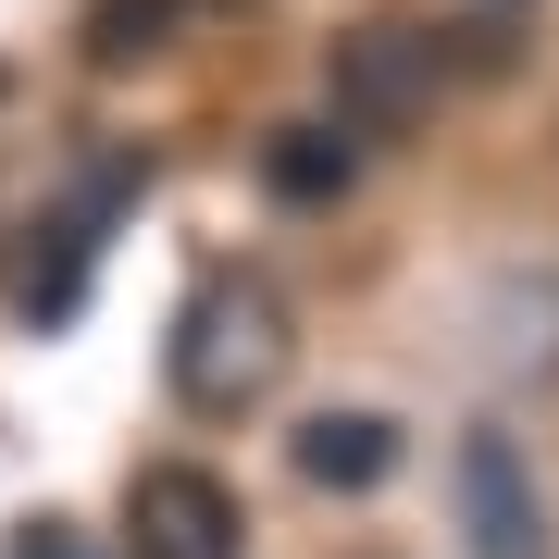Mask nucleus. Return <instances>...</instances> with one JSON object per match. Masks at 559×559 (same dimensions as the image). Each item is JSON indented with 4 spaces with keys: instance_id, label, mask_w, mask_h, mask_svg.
<instances>
[{
    "instance_id": "obj_3",
    "label": "nucleus",
    "mask_w": 559,
    "mask_h": 559,
    "mask_svg": "<svg viewBox=\"0 0 559 559\" xmlns=\"http://www.w3.org/2000/svg\"><path fill=\"white\" fill-rule=\"evenodd\" d=\"M436 87H448L436 25H360V38H336V124H348V138H399V124H423Z\"/></svg>"
},
{
    "instance_id": "obj_8",
    "label": "nucleus",
    "mask_w": 559,
    "mask_h": 559,
    "mask_svg": "<svg viewBox=\"0 0 559 559\" xmlns=\"http://www.w3.org/2000/svg\"><path fill=\"white\" fill-rule=\"evenodd\" d=\"M224 13V0H100L87 13V62H150V50H175V25H200Z\"/></svg>"
},
{
    "instance_id": "obj_1",
    "label": "nucleus",
    "mask_w": 559,
    "mask_h": 559,
    "mask_svg": "<svg viewBox=\"0 0 559 559\" xmlns=\"http://www.w3.org/2000/svg\"><path fill=\"white\" fill-rule=\"evenodd\" d=\"M286 360H299L286 299H274L261 274H212V286H187L162 373H175V399L200 411V423H237V411H261V399L286 385Z\"/></svg>"
},
{
    "instance_id": "obj_2",
    "label": "nucleus",
    "mask_w": 559,
    "mask_h": 559,
    "mask_svg": "<svg viewBox=\"0 0 559 559\" xmlns=\"http://www.w3.org/2000/svg\"><path fill=\"white\" fill-rule=\"evenodd\" d=\"M138 187H150V162H138V150H100V162H87V175L38 212V237H25V274H13V311H25V323H75L87 274H100V237L138 212Z\"/></svg>"
},
{
    "instance_id": "obj_6",
    "label": "nucleus",
    "mask_w": 559,
    "mask_h": 559,
    "mask_svg": "<svg viewBox=\"0 0 559 559\" xmlns=\"http://www.w3.org/2000/svg\"><path fill=\"white\" fill-rule=\"evenodd\" d=\"M385 473H399V423H385V411H311L299 423V485H323V498H373Z\"/></svg>"
},
{
    "instance_id": "obj_7",
    "label": "nucleus",
    "mask_w": 559,
    "mask_h": 559,
    "mask_svg": "<svg viewBox=\"0 0 559 559\" xmlns=\"http://www.w3.org/2000/svg\"><path fill=\"white\" fill-rule=\"evenodd\" d=\"M348 175H360L348 124H286V138L261 150V187H274V200H299V212H323V200H348Z\"/></svg>"
},
{
    "instance_id": "obj_5",
    "label": "nucleus",
    "mask_w": 559,
    "mask_h": 559,
    "mask_svg": "<svg viewBox=\"0 0 559 559\" xmlns=\"http://www.w3.org/2000/svg\"><path fill=\"white\" fill-rule=\"evenodd\" d=\"M460 535H473V559H547V498L498 423L460 436Z\"/></svg>"
},
{
    "instance_id": "obj_4",
    "label": "nucleus",
    "mask_w": 559,
    "mask_h": 559,
    "mask_svg": "<svg viewBox=\"0 0 559 559\" xmlns=\"http://www.w3.org/2000/svg\"><path fill=\"white\" fill-rule=\"evenodd\" d=\"M249 522H237V485L200 473V460H150L124 485V559H237Z\"/></svg>"
},
{
    "instance_id": "obj_9",
    "label": "nucleus",
    "mask_w": 559,
    "mask_h": 559,
    "mask_svg": "<svg viewBox=\"0 0 559 559\" xmlns=\"http://www.w3.org/2000/svg\"><path fill=\"white\" fill-rule=\"evenodd\" d=\"M0 559H112L100 535H75V522H13V547Z\"/></svg>"
}]
</instances>
